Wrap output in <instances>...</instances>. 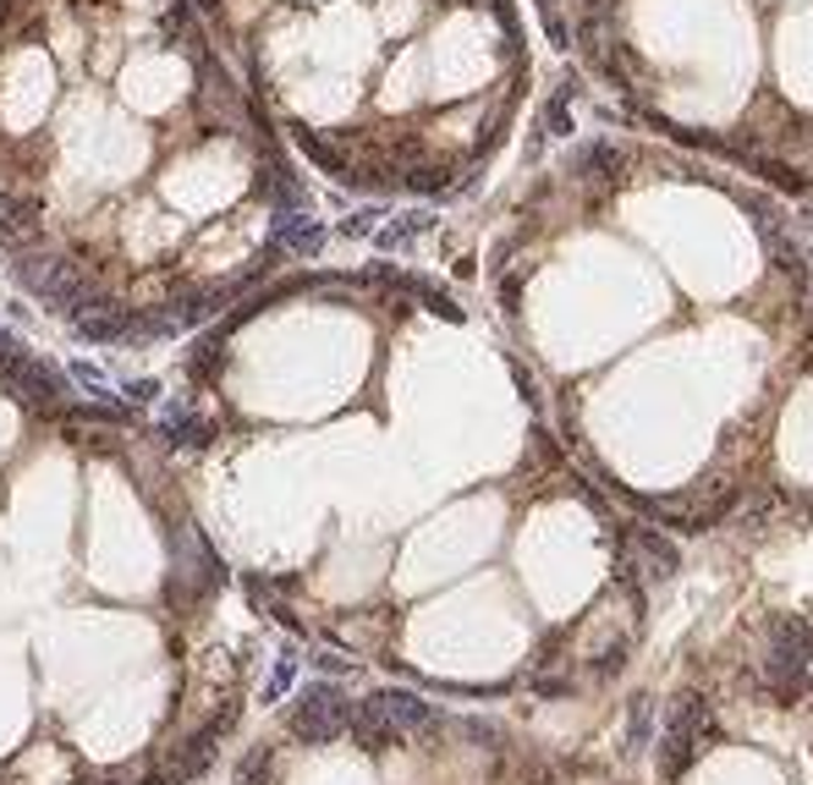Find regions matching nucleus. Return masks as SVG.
Returning a JSON list of instances; mask_svg holds the SVG:
<instances>
[{
	"instance_id": "obj_1",
	"label": "nucleus",
	"mask_w": 813,
	"mask_h": 785,
	"mask_svg": "<svg viewBox=\"0 0 813 785\" xmlns=\"http://www.w3.org/2000/svg\"><path fill=\"white\" fill-rule=\"evenodd\" d=\"M352 714H357V703H352L335 681H314V687L298 692V703H292V714H286V731H292L303 747H330V742H341V736L352 731Z\"/></svg>"
},
{
	"instance_id": "obj_2",
	"label": "nucleus",
	"mask_w": 813,
	"mask_h": 785,
	"mask_svg": "<svg viewBox=\"0 0 813 785\" xmlns=\"http://www.w3.org/2000/svg\"><path fill=\"white\" fill-rule=\"evenodd\" d=\"M66 368H55V363H44V357H28V368H22V385H17V401L28 407V412H44V418H61L66 407H72V390H66Z\"/></svg>"
},
{
	"instance_id": "obj_3",
	"label": "nucleus",
	"mask_w": 813,
	"mask_h": 785,
	"mask_svg": "<svg viewBox=\"0 0 813 785\" xmlns=\"http://www.w3.org/2000/svg\"><path fill=\"white\" fill-rule=\"evenodd\" d=\"M402 742L407 736H418V731H429L435 720H440V709L429 703V698H418V692H402V687H385V692H374V698H363Z\"/></svg>"
},
{
	"instance_id": "obj_4",
	"label": "nucleus",
	"mask_w": 813,
	"mask_h": 785,
	"mask_svg": "<svg viewBox=\"0 0 813 785\" xmlns=\"http://www.w3.org/2000/svg\"><path fill=\"white\" fill-rule=\"evenodd\" d=\"M155 435H160V446L170 451H204L220 429H215V418H204V412H192L187 401H165L160 407V423H155Z\"/></svg>"
},
{
	"instance_id": "obj_5",
	"label": "nucleus",
	"mask_w": 813,
	"mask_h": 785,
	"mask_svg": "<svg viewBox=\"0 0 813 785\" xmlns=\"http://www.w3.org/2000/svg\"><path fill=\"white\" fill-rule=\"evenodd\" d=\"M325 237H330L325 220H314L309 209L275 214V226H270V248H275V253H286V259H320Z\"/></svg>"
},
{
	"instance_id": "obj_6",
	"label": "nucleus",
	"mask_w": 813,
	"mask_h": 785,
	"mask_svg": "<svg viewBox=\"0 0 813 785\" xmlns=\"http://www.w3.org/2000/svg\"><path fill=\"white\" fill-rule=\"evenodd\" d=\"M577 170H583L588 181L600 176V181H611V187H616V181L627 176V149H622V144H611V138H594V144H583V149H577Z\"/></svg>"
},
{
	"instance_id": "obj_7",
	"label": "nucleus",
	"mask_w": 813,
	"mask_h": 785,
	"mask_svg": "<svg viewBox=\"0 0 813 785\" xmlns=\"http://www.w3.org/2000/svg\"><path fill=\"white\" fill-rule=\"evenodd\" d=\"M429 226H435V214H429V209H407V214H396L390 226H379V231H374V248H379V253H396V248H407L413 237H424Z\"/></svg>"
},
{
	"instance_id": "obj_8",
	"label": "nucleus",
	"mask_w": 813,
	"mask_h": 785,
	"mask_svg": "<svg viewBox=\"0 0 813 785\" xmlns=\"http://www.w3.org/2000/svg\"><path fill=\"white\" fill-rule=\"evenodd\" d=\"M292 138H298V149H303V155L314 159L320 170H330V176H341V181H352V159L341 155L335 144H325V138H320V133H309V127H298Z\"/></svg>"
},
{
	"instance_id": "obj_9",
	"label": "nucleus",
	"mask_w": 813,
	"mask_h": 785,
	"mask_svg": "<svg viewBox=\"0 0 813 785\" xmlns=\"http://www.w3.org/2000/svg\"><path fill=\"white\" fill-rule=\"evenodd\" d=\"M533 6H539V28H544L550 50H572V22H566L561 0H533Z\"/></svg>"
},
{
	"instance_id": "obj_10",
	"label": "nucleus",
	"mask_w": 813,
	"mask_h": 785,
	"mask_svg": "<svg viewBox=\"0 0 813 785\" xmlns=\"http://www.w3.org/2000/svg\"><path fill=\"white\" fill-rule=\"evenodd\" d=\"M220 341H226V329L192 346V357H187V374H192V379H215V374H220V363H226V352H220Z\"/></svg>"
},
{
	"instance_id": "obj_11",
	"label": "nucleus",
	"mask_w": 813,
	"mask_h": 785,
	"mask_svg": "<svg viewBox=\"0 0 813 785\" xmlns=\"http://www.w3.org/2000/svg\"><path fill=\"white\" fill-rule=\"evenodd\" d=\"M539 127H544L550 138H572V105H566V100H550V105L539 111Z\"/></svg>"
},
{
	"instance_id": "obj_12",
	"label": "nucleus",
	"mask_w": 813,
	"mask_h": 785,
	"mask_svg": "<svg viewBox=\"0 0 813 785\" xmlns=\"http://www.w3.org/2000/svg\"><path fill=\"white\" fill-rule=\"evenodd\" d=\"M292 681H298V659H292V653H281V659H275V670H270V681H264V703H275Z\"/></svg>"
},
{
	"instance_id": "obj_13",
	"label": "nucleus",
	"mask_w": 813,
	"mask_h": 785,
	"mask_svg": "<svg viewBox=\"0 0 813 785\" xmlns=\"http://www.w3.org/2000/svg\"><path fill=\"white\" fill-rule=\"evenodd\" d=\"M270 747H259V753H248V764H242V775H237V785H270Z\"/></svg>"
},
{
	"instance_id": "obj_14",
	"label": "nucleus",
	"mask_w": 813,
	"mask_h": 785,
	"mask_svg": "<svg viewBox=\"0 0 813 785\" xmlns=\"http://www.w3.org/2000/svg\"><path fill=\"white\" fill-rule=\"evenodd\" d=\"M122 396H127V407H149V401L160 396V385H155V379H127Z\"/></svg>"
},
{
	"instance_id": "obj_15",
	"label": "nucleus",
	"mask_w": 813,
	"mask_h": 785,
	"mask_svg": "<svg viewBox=\"0 0 813 785\" xmlns=\"http://www.w3.org/2000/svg\"><path fill=\"white\" fill-rule=\"evenodd\" d=\"M374 220H379V209H357L341 231H346V237H374Z\"/></svg>"
},
{
	"instance_id": "obj_16",
	"label": "nucleus",
	"mask_w": 813,
	"mask_h": 785,
	"mask_svg": "<svg viewBox=\"0 0 813 785\" xmlns=\"http://www.w3.org/2000/svg\"><path fill=\"white\" fill-rule=\"evenodd\" d=\"M192 6H198V11H220V0H192Z\"/></svg>"
},
{
	"instance_id": "obj_17",
	"label": "nucleus",
	"mask_w": 813,
	"mask_h": 785,
	"mask_svg": "<svg viewBox=\"0 0 813 785\" xmlns=\"http://www.w3.org/2000/svg\"><path fill=\"white\" fill-rule=\"evenodd\" d=\"M6 17H11V0H0V28H6Z\"/></svg>"
}]
</instances>
